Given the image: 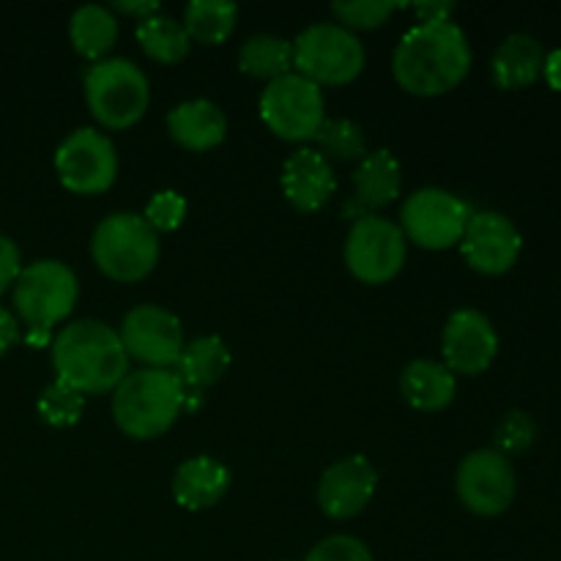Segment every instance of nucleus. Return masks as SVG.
<instances>
[{"mask_svg": "<svg viewBox=\"0 0 561 561\" xmlns=\"http://www.w3.org/2000/svg\"><path fill=\"white\" fill-rule=\"evenodd\" d=\"M230 488L228 466L219 463L217 458L197 455V458L184 460L175 469L170 491H173L175 504H181L190 513H203V510L217 507Z\"/></svg>", "mask_w": 561, "mask_h": 561, "instance_id": "obj_18", "label": "nucleus"}, {"mask_svg": "<svg viewBox=\"0 0 561 561\" xmlns=\"http://www.w3.org/2000/svg\"><path fill=\"white\" fill-rule=\"evenodd\" d=\"M542 75H546V82L553 91H561V49H553L551 55H546Z\"/></svg>", "mask_w": 561, "mask_h": 561, "instance_id": "obj_38", "label": "nucleus"}, {"mask_svg": "<svg viewBox=\"0 0 561 561\" xmlns=\"http://www.w3.org/2000/svg\"><path fill=\"white\" fill-rule=\"evenodd\" d=\"M411 11L420 22H449V16L455 14V3H449V0H427V3H414Z\"/></svg>", "mask_w": 561, "mask_h": 561, "instance_id": "obj_35", "label": "nucleus"}, {"mask_svg": "<svg viewBox=\"0 0 561 561\" xmlns=\"http://www.w3.org/2000/svg\"><path fill=\"white\" fill-rule=\"evenodd\" d=\"M80 299L77 274L60 261H36L14 283V307L27 329L53 332L71 316Z\"/></svg>", "mask_w": 561, "mask_h": 561, "instance_id": "obj_7", "label": "nucleus"}, {"mask_svg": "<svg viewBox=\"0 0 561 561\" xmlns=\"http://www.w3.org/2000/svg\"><path fill=\"white\" fill-rule=\"evenodd\" d=\"M82 409H85V394H80L69 383L58 381V378L38 394L36 403V411L44 425L60 427V431L64 427H75L80 422Z\"/></svg>", "mask_w": 561, "mask_h": 561, "instance_id": "obj_29", "label": "nucleus"}, {"mask_svg": "<svg viewBox=\"0 0 561 561\" xmlns=\"http://www.w3.org/2000/svg\"><path fill=\"white\" fill-rule=\"evenodd\" d=\"M378 488V471L365 455H348L329 466L318 482V507L327 518L348 520L365 513Z\"/></svg>", "mask_w": 561, "mask_h": 561, "instance_id": "obj_15", "label": "nucleus"}, {"mask_svg": "<svg viewBox=\"0 0 561 561\" xmlns=\"http://www.w3.org/2000/svg\"><path fill=\"white\" fill-rule=\"evenodd\" d=\"M236 20H239V5L228 3V0H192L184 9V31L192 42L206 44V47H217V44L228 42L230 33L236 31Z\"/></svg>", "mask_w": 561, "mask_h": 561, "instance_id": "obj_27", "label": "nucleus"}, {"mask_svg": "<svg viewBox=\"0 0 561 561\" xmlns=\"http://www.w3.org/2000/svg\"><path fill=\"white\" fill-rule=\"evenodd\" d=\"M455 392H458V381H455V373L444 362L414 359L400 373V394H403V400L411 409L425 411V414L449 409Z\"/></svg>", "mask_w": 561, "mask_h": 561, "instance_id": "obj_20", "label": "nucleus"}, {"mask_svg": "<svg viewBox=\"0 0 561 561\" xmlns=\"http://www.w3.org/2000/svg\"><path fill=\"white\" fill-rule=\"evenodd\" d=\"M55 378L69 383L80 394L113 392L129 376V356L118 337V329L82 318L69 323L53 337Z\"/></svg>", "mask_w": 561, "mask_h": 561, "instance_id": "obj_2", "label": "nucleus"}, {"mask_svg": "<svg viewBox=\"0 0 561 561\" xmlns=\"http://www.w3.org/2000/svg\"><path fill=\"white\" fill-rule=\"evenodd\" d=\"M115 11H121V14L126 16H135L137 22L148 20V16L159 14L162 11V5L157 3V0H118V3H113Z\"/></svg>", "mask_w": 561, "mask_h": 561, "instance_id": "obj_36", "label": "nucleus"}, {"mask_svg": "<svg viewBox=\"0 0 561 561\" xmlns=\"http://www.w3.org/2000/svg\"><path fill=\"white\" fill-rule=\"evenodd\" d=\"M444 365L460 376H480L499 354V334L491 318L480 310H458L449 316L442 334Z\"/></svg>", "mask_w": 561, "mask_h": 561, "instance_id": "obj_16", "label": "nucleus"}, {"mask_svg": "<svg viewBox=\"0 0 561 561\" xmlns=\"http://www.w3.org/2000/svg\"><path fill=\"white\" fill-rule=\"evenodd\" d=\"M398 3H387V0H354V3H334L332 14L337 16V25L354 31H376L389 16L398 11Z\"/></svg>", "mask_w": 561, "mask_h": 561, "instance_id": "obj_30", "label": "nucleus"}, {"mask_svg": "<svg viewBox=\"0 0 561 561\" xmlns=\"http://www.w3.org/2000/svg\"><path fill=\"white\" fill-rule=\"evenodd\" d=\"M520 250H524V236L513 219L499 211H471L460 239V252L474 272L485 277L507 274L518 263Z\"/></svg>", "mask_w": 561, "mask_h": 561, "instance_id": "obj_14", "label": "nucleus"}, {"mask_svg": "<svg viewBox=\"0 0 561 561\" xmlns=\"http://www.w3.org/2000/svg\"><path fill=\"white\" fill-rule=\"evenodd\" d=\"M294 69L318 88L348 85L365 69V44L337 22H316L294 38Z\"/></svg>", "mask_w": 561, "mask_h": 561, "instance_id": "obj_6", "label": "nucleus"}, {"mask_svg": "<svg viewBox=\"0 0 561 561\" xmlns=\"http://www.w3.org/2000/svg\"><path fill=\"white\" fill-rule=\"evenodd\" d=\"M239 69L255 80H279L294 71V44L272 33H257L241 44Z\"/></svg>", "mask_w": 561, "mask_h": 561, "instance_id": "obj_25", "label": "nucleus"}, {"mask_svg": "<svg viewBox=\"0 0 561 561\" xmlns=\"http://www.w3.org/2000/svg\"><path fill=\"white\" fill-rule=\"evenodd\" d=\"M168 131L181 148L203 153L222 146L225 135H228V118L208 99H190L170 110Z\"/></svg>", "mask_w": 561, "mask_h": 561, "instance_id": "obj_19", "label": "nucleus"}, {"mask_svg": "<svg viewBox=\"0 0 561 561\" xmlns=\"http://www.w3.org/2000/svg\"><path fill=\"white\" fill-rule=\"evenodd\" d=\"M137 44L148 58L164 66L181 64L192 49V38L186 36L184 25L162 11L137 22Z\"/></svg>", "mask_w": 561, "mask_h": 561, "instance_id": "obj_26", "label": "nucleus"}, {"mask_svg": "<svg viewBox=\"0 0 561 561\" xmlns=\"http://www.w3.org/2000/svg\"><path fill=\"white\" fill-rule=\"evenodd\" d=\"M55 173L75 195H102L118 175V153L113 140L91 126L75 129L55 151Z\"/></svg>", "mask_w": 561, "mask_h": 561, "instance_id": "obj_11", "label": "nucleus"}, {"mask_svg": "<svg viewBox=\"0 0 561 561\" xmlns=\"http://www.w3.org/2000/svg\"><path fill=\"white\" fill-rule=\"evenodd\" d=\"M305 561H373L370 548L351 535H332L310 548Z\"/></svg>", "mask_w": 561, "mask_h": 561, "instance_id": "obj_33", "label": "nucleus"}, {"mask_svg": "<svg viewBox=\"0 0 561 561\" xmlns=\"http://www.w3.org/2000/svg\"><path fill=\"white\" fill-rule=\"evenodd\" d=\"M471 69L463 27L449 22H416L392 55V75L411 96H442L458 88Z\"/></svg>", "mask_w": 561, "mask_h": 561, "instance_id": "obj_1", "label": "nucleus"}, {"mask_svg": "<svg viewBox=\"0 0 561 561\" xmlns=\"http://www.w3.org/2000/svg\"><path fill=\"white\" fill-rule=\"evenodd\" d=\"M16 343H20V327H16V318L11 316L5 307H0V356L9 354Z\"/></svg>", "mask_w": 561, "mask_h": 561, "instance_id": "obj_37", "label": "nucleus"}, {"mask_svg": "<svg viewBox=\"0 0 561 561\" xmlns=\"http://www.w3.org/2000/svg\"><path fill=\"white\" fill-rule=\"evenodd\" d=\"M91 255L104 277L115 283H140L159 263V233L142 214H110L93 230Z\"/></svg>", "mask_w": 561, "mask_h": 561, "instance_id": "obj_4", "label": "nucleus"}, {"mask_svg": "<svg viewBox=\"0 0 561 561\" xmlns=\"http://www.w3.org/2000/svg\"><path fill=\"white\" fill-rule=\"evenodd\" d=\"M345 266L359 283L387 285L405 266L409 241L400 225L381 214H362L345 236Z\"/></svg>", "mask_w": 561, "mask_h": 561, "instance_id": "obj_9", "label": "nucleus"}, {"mask_svg": "<svg viewBox=\"0 0 561 561\" xmlns=\"http://www.w3.org/2000/svg\"><path fill=\"white\" fill-rule=\"evenodd\" d=\"M316 142L327 159H340V162H354V159L367 157L365 131L356 121L348 118H327L318 129Z\"/></svg>", "mask_w": 561, "mask_h": 561, "instance_id": "obj_28", "label": "nucleus"}, {"mask_svg": "<svg viewBox=\"0 0 561 561\" xmlns=\"http://www.w3.org/2000/svg\"><path fill=\"white\" fill-rule=\"evenodd\" d=\"M186 217V201L181 192L175 190H162L148 201L146 211H142V219L151 225L157 233H170V230L181 228Z\"/></svg>", "mask_w": 561, "mask_h": 561, "instance_id": "obj_32", "label": "nucleus"}, {"mask_svg": "<svg viewBox=\"0 0 561 561\" xmlns=\"http://www.w3.org/2000/svg\"><path fill=\"white\" fill-rule=\"evenodd\" d=\"M69 36L75 44V53L96 64V60L107 58V53L118 42V20L107 5H80L71 14Z\"/></svg>", "mask_w": 561, "mask_h": 561, "instance_id": "obj_24", "label": "nucleus"}, {"mask_svg": "<svg viewBox=\"0 0 561 561\" xmlns=\"http://www.w3.org/2000/svg\"><path fill=\"white\" fill-rule=\"evenodd\" d=\"M20 274H22L20 247H16L9 236L0 233V296H3L9 288H14Z\"/></svg>", "mask_w": 561, "mask_h": 561, "instance_id": "obj_34", "label": "nucleus"}, {"mask_svg": "<svg viewBox=\"0 0 561 561\" xmlns=\"http://www.w3.org/2000/svg\"><path fill=\"white\" fill-rule=\"evenodd\" d=\"M118 337L129 359L157 370H173L184 351V327L159 305H137L124 316Z\"/></svg>", "mask_w": 561, "mask_h": 561, "instance_id": "obj_13", "label": "nucleus"}, {"mask_svg": "<svg viewBox=\"0 0 561 561\" xmlns=\"http://www.w3.org/2000/svg\"><path fill=\"white\" fill-rule=\"evenodd\" d=\"M228 367L230 348L225 345V340L217 334H206V337H195L184 345L173 373L181 378L186 392H203V389L222 381Z\"/></svg>", "mask_w": 561, "mask_h": 561, "instance_id": "obj_22", "label": "nucleus"}, {"mask_svg": "<svg viewBox=\"0 0 561 561\" xmlns=\"http://www.w3.org/2000/svg\"><path fill=\"white\" fill-rule=\"evenodd\" d=\"M535 438V420L526 411H510L496 427V453H502L504 458H510V455H524L526 449H531Z\"/></svg>", "mask_w": 561, "mask_h": 561, "instance_id": "obj_31", "label": "nucleus"}, {"mask_svg": "<svg viewBox=\"0 0 561 561\" xmlns=\"http://www.w3.org/2000/svg\"><path fill=\"white\" fill-rule=\"evenodd\" d=\"M186 409V389L173 370L142 367L113 389V420L124 436L151 442L168 433Z\"/></svg>", "mask_w": 561, "mask_h": 561, "instance_id": "obj_3", "label": "nucleus"}, {"mask_svg": "<svg viewBox=\"0 0 561 561\" xmlns=\"http://www.w3.org/2000/svg\"><path fill=\"white\" fill-rule=\"evenodd\" d=\"M279 184H283V195L288 197L290 206L301 214L321 211L337 190L332 164L316 148H299L290 153L283 164Z\"/></svg>", "mask_w": 561, "mask_h": 561, "instance_id": "obj_17", "label": "nucleus"}, {"mask_svg": "<svg viewBox=\"0 0 561 561\" xmlns=\"http://www.w3.org/2000/svg\"><path fill=\"white\" fill-rule=\"evenodd\" d=\"M455 491L460 504L480 518H496L507 513L518 493V477L513 463L496 449H474L466 455L455 474Z\"/></svg>", "mask_w": 561, "mask_h": 561, "instance_id": "obj_12", "label": "nucleus"}, {"mask_svg": "<svg viewBox=\"0 0 561 561\" xmlns=\"http://www.w3.org/2000/svg\"><path fill=\"white\" fill-rule=\"evenodd\" d=\"M542 66H546L542 44L529 33H513L493 53V82L504 91H520V88H529L531 82H537V77L542 75Z\"/></svg>", "mask_w": 561, "mask_h": 561, "instance_id": "obj_21", "label": "nucleus"}, {"mask_svg": "<svg viewBox=\"0 0 561 561\" xmlns=\"http://www.w3.org/2000/svg\"><path fill=\"white\" fill-rule=\"evenodd\" d=\"M471 219V206L442 186H425L405 197L400 208V230L405 241L422 250L442 252L460 244L466 225Z\"/></svg>", "mask_w": 561, "mask_h": 561, "instance_id": "obj_10", "label": "nucleus"}, {"mask_svg": "<svg viewBox=\"0 0 561 561\" xmlns=\"http://www.w3.org/2000/svg\"><path fill=\"white\" fill-rule=\"evenodd\" d=\"M403 190V168L392 151L378 148L367 153L354 173L356 203L365 208H387L394 203Z\"/></svg>", "mask_w": 561, "mask_h": 561, "instance_id": "obj_23", "label": "nucleus"}, {"mask_svg": "<svg viewBox=\"0 0 561 561\" xmlns=\"http://www.w3.org/2000/svg\"><path fill=\"white\" fill-rule=\"evenodd\" d=\"M257 110L268 131L288 142L316 140L318 129L327 121L323 88L296 71L268 82L261 93Z\"/></svg>", "mask_w": 561, "mask_h": 561, "instance_id": "obj_8", "label": "nucleus"}, {"mask_svg": "<svg viewBox=\"0 0 561 561\" xmlns=\"http://www.w3.org/2000/svg\"><path fill=\"white\" fill-rule=\"evenodd\" d=\"M85 102L104 129L124 131L146 115L151 85L135 60L104 58L85 71Z\"/></svg>", "mask_w": 561, "mask_h": 561, "instance_id": "obj_5", "label": "nucleus"}]
</instances>
